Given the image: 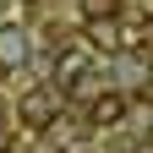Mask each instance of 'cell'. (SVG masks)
I'll use <instances>...</instances> for the list:
<instances>
[{
  "mask_svg": "<svg viewBox=\"0 0 153 153\" xmlns=\"http://www.w3.org/2000/svg\"><path fill=\"white\" fill-rule=\"evenodd\" d=\"M93 120H99V126L120 120V99H115V93H109V99H93Z\"/></svg>",
  "mask_w": 153,
  "mask_h": 153,
  "instance_id": "cell-2",
  "label": "cell"
},
{
  "mask_svg": "<svg viewBox=\"0 0 153 153\" xmlns=\"http://www.w3.org/2000/svg\"><path fill=\"white\" fill-rule=\"evenodd\" d=\"M22 115H27V120H49V99H44V93H38V99H27Z\"/></svg>",
  "mask_w": 153,
  "mask_h": 153,
  "instance_id": "cell-3",
  "label": "cell"
},
{
  "mask_svg": "<svg viewBox=\"0 0 153 153\" xmlns=\"http://www.w3.org/2000/svg\"><path fill=\"white\" fill-rule=\"evenodd\" d=\"M6 148H11V137H6V126H0V153H6Z\"/></svg>",
  "mask_w": 153,
  "mask_h": 153,
  "instance_id": "cell-7",
  "label": "cell"
},
{
  "mask_svg": "<svg viewBox=\"0 0 153 153\" xmlns=\"http://www.w3.org/2000/svg\"><path fill=\"white\" fill-rule=\"evenodd\" d=\"M66 76H82V55H60V82Z\"/></svg>",
  "mask_w": 153,
  "mask_h": 153,
  "instance_id": "cell-4",
  "label": "cell"
},
{
  "mask_svg": "<svg viewBox=\"0 0 153 153\" xmlns=\"http://www.w3.org/2000/svg\"><path fill=\"white\" fill-rule=\"evenodd\" d=\"M104 6L115 11V0H88V16H93V22H99V16H104Z\"/></svg>",
  "mask_w": 153,
  "mask_h": 153,
  "instance_id": "cell-6",
  "label": "cell"
},
{
  "mask_svg": "<svg viewBox=\"0 0 153 153\" xmlns=\"http://www.w3.org/2000/svg\"><path fill=\"white\" fill-rule=\"evenodd\" d=\"M93 38H99V49H115V27H104V22H93Z\"/></svg>",
  "mask_w": 153,
  "mask_h": 153,
  "instance_id": "cell-5",
  "label": "cell"
},
{
  "mask_svg": "<svg viewBox=\"0 0 153 153\" xmlns=\"http://www.w3.org/2000/svg\"><path fill=\"white\" fill-rule=\"evenodd\" d=\"M27 60V33L22 27H0V66H22Z\"/></svg>",
  "mask_w": 153,
  "mask_h": 153,
  "instance_id": "cell-1",
  "label": "cell"
}]
</instances>
